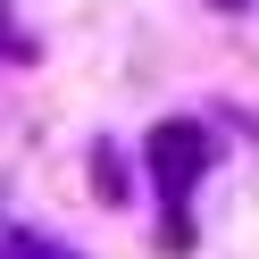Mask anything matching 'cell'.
<instances>
[{"instance_id": "1", "label": "cell", "mask_w": 259, "mask_h": 259, "mask_svg": "<svg viewBox=\"0 0 259 259\" xmlns=\"http://www.w3.org/2000/svg\"><path fill=\"white\" fill-rule=\"evenodd\" d=\"M201 167H209V134L201 125H151V176H159L167 201H184Z\"/></svg>"}, {"instance_id": "2", "label": "cell", "mask_w": 259, "mask_h": 259, "mask_svg": "<svg viewBox=\"0 0 259 259\" xmlns=\"http://www.w3.org/2000/svg\"><path fill=\"white\" fill-rule=\"evenodd\" d=\"M218 9H242V0H218Z\"/></svg>"}, {"instance_id": "3", "label": "cell", "mask_w": 259, "mask_h": 259, "mask_svg": "<svg viewBox=\"0 0 259 259\" xmlns=\"http://www.w3.org/2000/svg\"><path fill=\"white\" fill-rule=\"evenodd\" d=\"M17 259H34V242H25V251H17Z\"/></svg>"}]
</instances>
